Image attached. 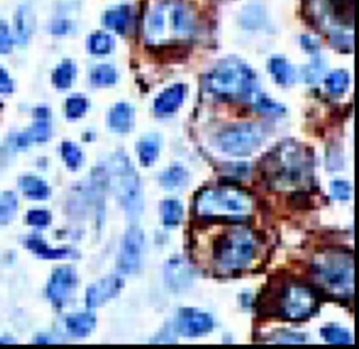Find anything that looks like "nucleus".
I'll return each instance as SVG.
<instances>
[{
  "label": "nucleus",
  "instance_id": "7ed1b4c3",
  "mask_svg": "<svg viewBox=\"0 0 359 349\" xmlns=\"http://www.w3.org/2000/svg\"><path fill=\"white\" fill-rule=\"evenodd\" d=\"M252 198L236 186L205 188L195 196L194 209L199 217L224 221H243L252 212Z\"/></svg>",
  "mask_w": 359,
  "mask_h": 349
},
{
  "label": "nucleus",
  "instance_id": "ddd939ff",
  "mask_svg": "<svg viewBox=\"0 0 359 349\" xmlns=\"http://www.w3.org/2000/svg\"><path fill=\"white\" fill-rule=\"evenodd\" d=\"M123 287V279L119 275H109L97 280L86 290V306L95 308L114 299Z\"/></svg>",
  "mask_w": 359,
  "mask_h": 349
},
{
  "label": "nucleus",
  "instance_id": "c03bdc74",
  "mask_svg": "<svg viewBox=\"0 0 359 349\" xmlns=\"http://www.w3.org/2000/svg\"><path fill=\"white\" fill-rule=\"evenodd\" d=\"M69 29H70V22L66 21V20L55 21L52 24V28H50V31L53 34H66V32H69Z\"/></svg>",
  "mask_w": 359,
  "mask_h": 349
},
{
  "label": "nucleus",
  "instance_id": "2f4dec72",
  "mask_svg": "<svg viewBox=\"0 0 359 349\" xmlns=\"http://www.w3.org/2000/svg\"><path fill=\"white\" fill-rule=\"evenodd\" d=\"M60 153H62V157H63L66 165L70 170H77L81 165V163H83V153H81L80 147L77 144H74L73 142L65 140L60 144Z\"/></svg>",
  "mask_w": 359,
  "mask_h": 349
},
{
  "label": "nucleus",
  "instance_id": "6e6552de",
  "mask_svg": "<svg viewBox=\"0 0 359 349\" xmlns=\"http://www.w3.org/2000/svg\"><path fill=\"white\" fill-rule=\"evenodd\" d=\"M276 308L278 315L283 320L303 321L318 308V297L310 286L292 282L280 289Z\"/></svg>",
  "mask_w": 359,
  "mask_h": 349
},
{
  "label": "nucleus",
  "instance_id": "e433bc0d",
  "mask_svg": "<svg viewBox=\"0 0 359 349\" xmlns=\"http://www.w3.org/2000/svg\"><path fill=\"white\" fill-rule=\"evenodd\" d=\"M330 191H331L332 198H335L338 200H348L351 198V193H352V186L348 181L335 179V181L331 182Z\"/></svg>",
  "mask_w": 359,
  "mask_h": 349
},
{
  "label": "nucleus",
  "instance_id": "bb28decb",
  "mask_svg": "<svg viewBox=\"0 0 359 349\" xmlns=\"http://www.w3.org/2000/svg\"><path fill=\"white\" fill-rule=\"evenodd\" d=\"M115 41L107 32H94L87 39V48L93 55H107L114 49Z\"/></svg>",
  "mask_w": 359,
  "mask_h": 349
},
{
  "label": "nucleus",
  "instance_id": "6ab92c4d",
  "mask_svg": "<svg viewBox=\"0 0 359 349\" xmlns=\"http://www.w3.org/2000/svg\"><path fill=\"white\" fill-rule=\"evenodd\" d=\"M34 28V14L28 6H20L14 15V38L20 45L28 42Z\"/></svg>",
  "mask_w": 359,
  "mask_h": 349
},
{
  "label": "nucleus",
  "instance_id": "72a5a7b5",
  "mask_svg": "<svg viewBox=\"0 0 359 349\" xmlns=\"http://www.w3.org/2000/svg\"><path fill=\"white\" fill-rule=\"evenodd\" d=\"M88 101L83 95H72L66 100V116L69 119H77L86 114Z\"/></svg>",
  "mask_w": 359,
  "mask_h": 349
},
{
  "label": "nucleus",
  "instance_id": "ea45409f",
  "mask_svg": "<svg viewBox=\"0 0 359 349\" xmlns=\"http://www.w3.org/2000/svg\"><path fill=\"white\" fill-rule=\"evenodd\" d=\"M255 109L259 112H266V114H279L283 111V107L271 98L265 95H258L255 100Z\"/></svg>",
  "mask_w": 359,
  "mask_h": 349
},
{
  "label": "nucleus",
  "instance_id": "423d86ee",
  "mask_svg": "<svg viewBox=\"0 0 359 349\" xmlns=\"http://www.w3.org/2000/svg\"><path fill=\"white\" fill-rule=\"evenodd\" d=\"M313 276L318 285L337 297H348L353 290L352 255L338 251L318 254L311 264Z\"/></svg>",
  "mask_w": 359,
  "mask_h": 349
},
{
  "label": "nucleus",
  "instance_id": "4468645a",
  "mask_svg": "<svg viewBox=\"0 0 359 349\" xmlns=\"http://www.w3.org/2000/svg\"><path fill=\"white\" fill-rule=\"evenodd\" d=\"M164 279L171 290L182 292L191 287L194 282V271L184 258L174 256L168 259L164 266Z\"/></svg>",
  "mask_w": 359,
  "mask_h": 349
},
{
  "label": "nucleus",
  "instance_id": "4c0bfd02",
  "mask_svg": "<svg viewBox=\"0 0 359 349\" xmlns=\"http://www.w3.org/2000/svg\"><path fill=\"white\" fill-rule=\"evenodd\" d=\"M27 223L34 227H45L50 221V213L45 209H32L25 216Z\"/></svg>",
  "mask_w": 359,
  "mask_h": 349
},
{
  "label": "nucleus",
  "instance_id": "2eb2a0df",
  "mask_svg": "<svg viewBox=\"0 0 359 349\" xmlns=\"http://www.w3.org/2000/svg\"><path fill=\"white\" fill-rule=\"evenodd\" d=\"M185 85L181 83L172 84L161 91L154 100V112L157 115H170L175 112L184 102Z\"/></svg>",
  "mask_w": 359,
  "mask_h": 349
},
{
  "label": "nucleus",
  "instance_id": "aec40b11",
  "mask_svg": "<svg viewBox=\"0 0 359 349\" xmlns=\"http://www.w3.org/2000/svg\"><path fill=\"white\" fill-rule=\"evenodd\" d=\"M66 329L76 338L87 336L95 327V317L91 313H76L66 317Z\"/></svg>",
  "mask_w": 359,
  "mask_h": 349
},
{
  "label": "nucleus",
  "instance_id": "f8f14e48",
  "mask_svg": "<svg viewBox=\"0 0 359 349\" xmlns=\"http://www.w3.org/2000/svg\"><path fill=\"white\" fill-rule=\"evenodd\" d=\"M215 327L213 318L208 313L198 311L195 308H182L178 313L177 328L178 332L188 338L202 336L210 332Z\"/></svg>",
  "mask_w": 359,
  "mask_h": 349
},
{
  "label": "nucleus",
  "instance_id": "a19ab883",
  "mask_svg": "<svg viewBox=\"0 0 359 349\" xmlns=\"http://www.w3.org/2000/svg\"><path fill=\"white\" fill-rule=\"evenodd\" d=\"M13 46V36L4 20H0V53H8Z\"/></svg>",
  "mask_w": 359,
  "mask_h": 349
},
{
  "label": "nucleus",
  "instance_id": "1a4fd4ad",
  "mask_svg": "<svg viewBox=\"0 0 359 349\" xmlns=\"http://www.w3.org/2000/svg\"><path fill=\"white\" fill-rule=\"evenodd\" d=\"M264 135V129L258 123H236L219 133L217 144L226 154L244 157L262 143Z\"/></svg>",
  "mask_w": 359,
  "mask_h": 349
},
{
  "label": "nucleus",
  "instance_id": "7c9ffc66",
  "mask_svg": "<svg viewBox=\"0 0 359 349\" xmlns=\"http://www.w3.org/2000/svg\"><path fill=\"white\" fill-rule=\"evenodd\" d=\"M18 200L17 196L7 191L0 195V224H6L13 220V217L17 213Z\"/></svg>",
  "mask_w": 359,
  "mask_h": 349
},
{
  "label": "nucleus",
  "instance_id": "f257e3e1",
  "mask_svg": "<svg viewBox=\"0 0 359 349\" xmlns=\"http://www.w3.org/2000/svg\"><path fill=\"white\" fill-rule=\"evenodd\" d=\"M194 13L182 0H161L144 18V39L149 45H172L194 32Z\"/></svg>",
  "mask_w": 359,
  "mask_h": 349
},
{
  "label": "nucleus",
  "instance_id": "f3484780",
  "mask_svg": "<svg viewBox=\"0 0 359 349\" xmlns=\"http://www.w3.org/2000/svg\"><path fill=\"white\" fill-rule=\"evenodd\" d=\"M50 135V126L48 116H35L32 126L22 133H18L14 139L15 147H27L34 142H45Z\"/></svg>",
  "mask_w": 359,
  "mask_h": 349
},
{
  "label": "nucleus",
  "instance_id": "412c9836",
  "mask_svg": "<svg viewBox=\"0 0 359 349\" xmlns=\"http://www.w3.org/2000/svg\"><path fill=\"white\" fill-rule=\"evenodd\" d=\"M18 186L21 192L32 200H43L49 196V186L48 184L35 175H22L18 179Z\"/></svg>",
  "mask_w": 359,
  "mask_h": 349
},
{
  "label": "nucleus",
  "instance_id": "c85d7f7f",
  "mask_svg": "<svg viewBox=\"0 0 359 349\" xmlns=\"http://www.w3.org/2000/svg\"><path fill=\"white\" fill-rule=\"evenodd\" d=\"M325 87L330 94L341 95L349 87V73L346 70H335L325 77Z\"/></svg>",
  "mask_w": 359,
  "mask_h": 349
},
{
  "label": "nucleus",
  "instance_id": "c9c22d12",
  "mask_svg": "<svg viewBox=\"0 0 359 349\" xmlns=\"http://www.w3.org/2000/svg\"><path fill=\"white\" fill-rule=\"evenodd\" d=\"M334 14L338 20L348 22V15L352 18L353 15V0H331Z\"/></svg>",
  "mask_w": 359,
  "mask_h": 349
},
{
  "label": "nucleus",
  "instance_id": "79ce46f5",
  "mask_svg": "<svg viewBox=\"0 0 359 349\" xmlns=\"http://www.w3.org/2000/svg\"><path fill=\"white\" fill-rule=\"evenodd\" d=\"M14 91V81L4 67L0 66V94H11Z\"/></svg>",
  "mask_w": 359,
  "mask_h": 349
},
{
  "label": "nucleus",
  "instance_id": "0eeeda50",
  "mask_svg": "<svg viewBox=\"0 0 359 349\" xmlns=\"http://www.w3.org/2000/svg\"><path fill=\"white\" fill-rule=\"evenodd\" d=\"M111 186L125 213L136 219L143 210V188L137 171L132 165L129 157L116 151L108 164Z\"/></svg>",
  "mask_w": 359,
  "mask_h": 349
},
{
  "label": "nucleus",
  "instance_id": "58836bf2",
  "mask_svg": "<svg viewBox=\"0 0 359 349\" xmlns=\"http://www.w3.org/2000/svg\"><path fill=\"white\" fill-rule=\"evenodd\" d=\"M324 67H325V64H324L323 59L320 56H316L311 60V63L304 67V77H306V80L309 83L317 81L321 77V74L324 71Z\"/></svg>",
  "mask_w": 359,
  "mask_h": 349
},
{
  "label": "nucleus",
  "instance_id": "20e7f679",
  "mask_svg": "<svg viewBox=\"0 0 359 349\" xmlns=\"http://www.w3.org/2000/svg\"><path fill=\"white\" fill-rule=\"evenodd\" d=\"M206 88L226 100H247L257 87V78L250 66L238 59H224L219 62L205 77Z\"/></svg>",
  "mask_w": 359,
  "mask_h": 349
},
{
  "label": "nucleus",
  "instance_id": "c756f323",
  "mask_svg": "<svg viewBox=\"0 0 359 349\" xmlns=\"http://www.w3.org/2000/svg\"><path fill=\"white\" fill-rule=\"evenodd\" d=\"M91 83L98 87L111 85L116 81V70L111 64H97L90 74Z\"/></svg>",
  "mask_w": 359,
  "mask_h": 349
},
{
  "label": "nucleus",
  "instance_id": "a18cd8bd",
  "mask_svg": "<svg viewBox=\"0 0 359 349\" xmlns=\"http://www.w3.org/2000/svg\"><path fill=\"white\" fill-rule=\"evenodd\" d=\"M0 343H13V339H10V338H0Z\"/></svg>",
  "mask_w": 359,
  "mask_h": 349
},
{
  "label": "nucleus",
  "instance_id": "5701e85b",
  "mask_svg": "<svg viewBox=\"0 0 359 349\" xmlns=\"http://www.w3.org/2000/svg\"><path fill=\"white\" fill-rule=\"evenodd\" d=\"M188 179H189L188 171L182 165H178V164L171 165L167 170H164L158 178L160 184L165 189H177L181 186H185Z\"/></svg>",
  "mask_w": 359,
  "mask_h": 349
},
{
  "label": "nucleus",
  "instance_id": "393cba45",
  "mask_svg": "<svg viewBox=\"0 0 359 349\" xmlns=\"http://www.w3.org/2000/svg\"><path fill=\"white\" fill-rule=\"evenodd\" d=\"M76 77V64L72 60L60 62L52 73V81L56 88L66 90L73 84Z\"/></svg>",
  "mask_w": 359,
  "mask_h": 349
},
{
  "label": "nucleus",
  "instance_id": "cd10ccee",
  "mask_svg": "<svg viewBox=\"0 0 359 349\" xmlns=\"http://www.w3.org/2000/svg\"><path fill=\"white\" fill-rule=\"evenodd\" d=\"M129 20V8L126 6H119L112 10H108L104 15V24L116 31V32H123Z\"/></svg>",
  "mask_w": 359,
  "mask_h": 349
},
{
  "label": "nucleus",
  "instance_id": "b1692460",
  "mask_svg": "<svg viewBox=\"0 0 359 349\" xmlns=\"http://www.w3.org/2000/svg\"><path fill=\"white\" fill-rule=\"evenodd\" d=\"M161 221L167 227H172L181 223L184 216L182 203L177 199H164L160 205Z\"/></svg>",
  "mask_w": 359,
  "mask_h": 349
},
{
  "label": "nucleus",
  "instance_id": "37998d69",
  "mask_svg": "<svg viewBox=\"0 0 359 349\" xmlns=\"http://www.w3.org/2000/svg\"><path fill=\"white\" fill-rule=\"evenodd\" d=\"M303 48L307 50V52H311V53H317L318 50V42L314 41L313 38H310L309 35H303L302 39H300Z\"/></svg>",
  "mask_w": 359,
  "mask_h": 349
},
{
  "label": "nucleus",
  "instance_id": "a211bd4d",
  "mask_svg": "<svg viewBox=\"0 0 359 349\" xmlns=\"http://www.w3.org/2000/svg\"><path fill=\"white\" fill-rule=\"evenodd\" d=\"M24 244L35 255L45 258V259H66V258L76 256L73 249H70V248H49L42 238L35 237V235L25 238Z\"/></svg>",
  "mask_w": 359,
  "mask_h": 349
},
{
  "label": "nucleus",
  "instance_id": "9d476101",
  "mask_svg": "<svg viewBox=\"0 0 359 349\" xmlns=\"http://www.w3.org/2000/svg\"><path fill=\"white\" fill-rule=\"evenodd\" d=\"M144 252V235L139 227H130L125 233L119 254L118 268L122 273H136L143 264Z\"/></svg>",
  "mask_w": 359,
  "mask_h": 349
},
{
  "label": "nucleus",
  "instance_id": "a878e982",
  "mask_svg": "<svg viewBox=\"0 0 359 349\" xmlns=\"http://www.w3.org/2000/svg\"><path fill=\"white\" fill-rule=\"evenodd\" d=\"M158 150H160V142L157 136L149 135L143 137L137 144V153H139V160L142 165H151L158 157Z\"/></svg>",
  "mask_w": 359,
  "mask_h": 349
},
{
  "label": "nucleus",
  "instance_id": "dca6fc26",
  "mask_svg": "<svg viewBox=\"0 0 359 349\" xmlns=\"http://www.w3.org/2000/svg\"><path fill=\"white\" fill-rule=\"evenodd\" d=\"M107 122L111 130L118 133H126L133 126L135 111L128 102H118L109 109Z\"/></svg>",
  "mask_w": 359,
  "mask_h": 349
},
{
  "label": "nucleus",
  "instance_id": "473e14b6",
  "mask_svg": "<svg viewBox=\"0 0 359 349\" xmlns=\"http://www.w3.org/2000/svg\"><path fill=\"white\" fill-rule=\"evenodd\" d=\"M321 336L332 345H348L352 342V336L348 329L337 327V325H328L321 329Z\"/></svg>",
  "mask_w": 359,
  "mask_h": 349
},
{
  "label": "nucleus",
  "instance_id": "f704fd0d",
  "mask_svg": "<svg viewBox=\"0 0 359 349\" xmlns=\"http://www.w3.org/2000/svg\"><path fill=\"white\" fill-rule=\"evenodd\" d=\"M272 343H304L306 336L300 332H292L287 329L276 331L272 336H269Z\"/></svg>",
  "mask_w": 359,
  "mask_h": 349
},
{
  "label": "nucleus",
  "instance_id": "f03ea898",
  "mask_svg": "<svg viewBox=\"0 0 359 349\" xmlns=\"http://www.w3.org/2000/svg\"><path fill=\"white\" fill-rule=\"evenodd\" d=\"M264 165L268 182L279 189L300 186L311 177V160L307 151L293 140L278 144L266 156Z\"/></svg>",
  "mask_w": 359,
  "mask_h": 349
},
{
  "label": "nucleus",
  "instance_id": "39448f33",
  "mask_svg": "<svg viewBox=\"0 0 359 349\" xmlns=\"http://www.w3.org/2000/svg\"><path fill=\"white\" fill-rule=\"evenodd\" d=\"M258 252V241L254 233L244 227L223 231L212 244L215 265L223 272H236L248 268Z\"/></svg>",
  "mask_w": 359,
  "mask_h": 349
},
{
  "label": "nucleus",
  "instance_id": "9b49d317",
  "mask_svg": "<svg viewBox=\"0 0 359 349\" xmlns=\"http://www.w3.org/2000/svg\"><path fill=\"white\" fill-rule=\"evenodd\" d=\"M77 285V273L72 266L56 268L46 285L48 299L57 307H60L72 294Z\"/></svg>",
  "mask_w": 359,
  "mask_h": 349
},
{
  "label": "nucleus",
  "instance_id": "4be33fe9",
  "mask_svg": "<svg viewBox=\"0 0 359 349\" xmlns=\"http://www.w3.org/2000/svg\"><path fill=\"white\" fill-rule=\"evenodd\" d=\"M269 71L276 83L282 85H289L294 81V70L292 64L282 56H273L268 63Z\"/></svg>",
  "mask_w": 359,
  "mask_h": 349
}]
</instances>
